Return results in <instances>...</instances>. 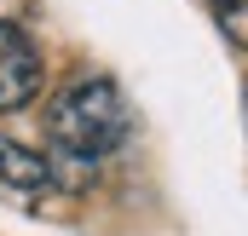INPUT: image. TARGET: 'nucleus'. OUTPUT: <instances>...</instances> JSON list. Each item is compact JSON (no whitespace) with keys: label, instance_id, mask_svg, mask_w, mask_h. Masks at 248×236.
Listing matches in <instances>:
<instances>
[{"label":"nucleus","instance_id":"4","mask_svg":"<svg viewBox=\"0 0 248 236\" xmlns=\"http://www.w3.org/2000/svg\"><path fill=\"white\" fill-rule=\"evenodd\" d=\"M208 6H214V23L231 35V46L248 52V0H208Z\"/></svg>","mask_w":248,"mask_h":236},{"label":"nucleus","instance_id":"2","mask_svg":"<svg viewBox=\"0 0 248 236\" xmlns=\"http://www.w3.org/2000/svg\"><path fill=\"white\" fill-rule=\"evenodd\" d=\"M41 92V52L17 23H0V116L23 110Z\"/></svg>","mask_w":248,"mask_h":236},{"label":"nucleus","instance_id":"1","mask_svg":"<svg viewBox=\"0 0 248 236\" xmlns=\"http://www.w3.org/2000/svg\"><path fill=\"white\" fill-rule=\"evenodd\" d=\"M127 133H133V116H127V98L110 75H81L46 104V138L75 162L116 156Z\"/></svg>","mask_w":248,"mask_h":236},{"label":"nucleus","instance_id":"3","mask_svg":"<svg viewBox=\"0 0 248 236\" xmlns=\"http://www.w3.org/2000/svg\"><path fill=\"white\" fill-rule=\"evenodd\" d=\"M52 184L58 178H52V162L41 150H29V144H17V138L0 133V190H12V196H46Z\"/></svg>","mask_w":248,"mask_h":236}]
</instances>
